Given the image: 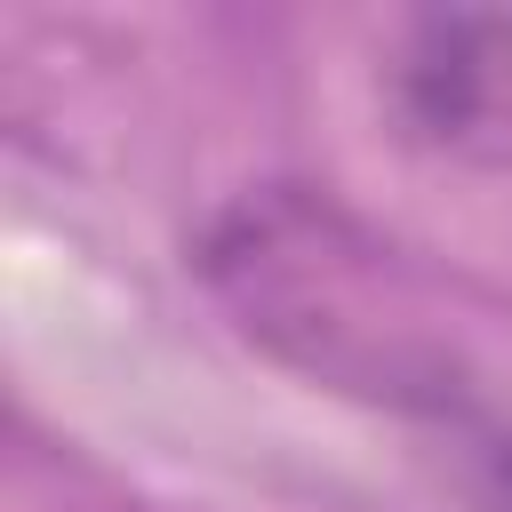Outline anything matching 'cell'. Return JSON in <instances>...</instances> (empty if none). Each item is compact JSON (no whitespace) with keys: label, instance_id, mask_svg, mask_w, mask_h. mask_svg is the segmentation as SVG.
I'll return each mask as SVG.
<instances>
[{"label":"cell","instance_id":"6da1fadb","mask_svg":"<svg viewBox=\"0 0 512 512\" xmlns=\"http://www.w3.org/2000/svg\"><path fill=\"white\" fill-rule=\"evenodd\" d=\"M392 120L416 152L512 176V8H424L384 64Z\"/></svg>","mask_w":512,"mask_h":512}]
</instances>
